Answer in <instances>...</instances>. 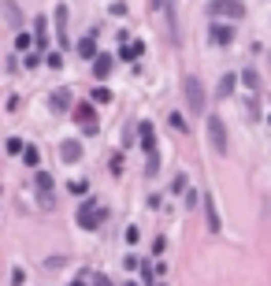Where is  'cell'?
<instances>
[{
	"instance_id": "obj_1",
	"label": "cell",
	"mask_w": 271,
	"mask_h": 286,
	"mask_svg": "<svg viewBox=\"0 0 271 286\" xmlns=\"http://www.w3.org/2000/svg\"><path fill=\"white\" fill-rule=\"evenodd\" d=\"M108 219V212H104V204H97V201H86V204H78V227L82 231H97L101 223Z\"/></svg>"
},
{
	"instance_id": "obj_2",
	"label": "cell",
	"mask_w": 271,
	"mask_h": 286,
	"mask_svg": "<svg viewBox=\"0 0 271 286\" xmlns=\"http://www.w3.org/2000/svg\"><path fill=\"white\" fill-rule=\"evenodd\" d=\"M186 104L193 108V116H204V86L197 78H186Z\"/></svg>"
},
{
	"instance_id": "obj_3",
	"label": "cell",
	"mask_w": 271,
	"mask_h": 286,
	"mask_svg": "<svg viewBox=\"0 0 271 286\" xmlns=\"http://www.w3.org/2000/svg\"><path fill=\"white\" fill-rule=\"evenodd\" d=\"M71 116L78 119V126H82L86 134H97V112H93V104H74Z\"/></svg>"
},
{
	"instance_id": "obj_4",
	"label": "cell",
	"mask_w": 271,
	"mask_h": 286,
	"mask_svg": "<svg viewBox=\"0 0 271 286\" xmlns=\"http://www.w3.org/2000/svg\"><path fill=\"white\" fill-rule=\"evenodd\" d=\"M97 34H101V26H93L89 34H86L82 41L74 45V49H78V56H82V60H97Z\"/></svg>"
},
{
	"instance_id": "obj_5",
	"label": "cell",
	"mask_w": 271,
	"mask_h": 286,
	"mask_svg": "<svg viewBox=\"0 0 271 286\" xmlns=\"http://www.w3.org/2000/svg\"><path fill=\"white\" fill-rule=\"evenodd\" d=\"M208 138H212V149H219V152H227V130H223V123H219V116H208Z\"/></svg>"
},
{
	"instance_id": "obj_6",
	"label": "cell",
	"mask_w": 271,
	"mask_h": 286,
	"mask_svg": "<svg viewBox=\"0 0 271 286\" xmlns=\"http://www.w3.org/2000/svg\"><path fill=\"white\" fill-rule=\"evenodd\" d=\"M34 186H37V194H41V204H45V208H52V175H45V171H37L34 175Z\"/></svg>"
},
{
	"instance_id": "obj_7",
	"label": "cell",
	"mask_w": 271,
	"mask_h": 286,
	"mask_svg": "<svg viewBox=\"0 0 271 286\" xmlns=\"http://www.w3.org/2000/svg\"><path fill=\"white\" fill-rule=\"evenodd\" d=\"M138 138H141L145 156H152V152H156V130H152V123H141V126H138Z\"/></svg>"
},
{
	"instance_id": "obj_8",
	"label": "cell",
	"mask_w": 271,
	"mask_h": 286,
	"mask_svg": "<svg viewBox=\"0 0 271 286\" xmlns=\"http://www.w3.org/2000/svg\"><path fill=\"white\" fill-rule=\"evenodd\" d=\"M201 204H204V216H208V231H212V234H219V231H223V223H219V212H216V201H212L208 194H204V197H201Z\"/></svg>"
},
{
	"instance_id": "obj_9",
	"label": "cell",
	"mask_w": 271,
	"mask_h": 286,
	"mask_svg": "<svg viewBox=\"0 0 271 286\" xmlns=\"http://www.w3.org/2000/svg\"><path fill=\"white\" fill-rule=\"evenodd\" d=\"M111 67H115V56H108V52H97V60H93V74L97 78H108Z\"/></svg>"
},
{
	"instance_id": "obj_10",
	"label": "cell",
	"mask_w": 271,
	"mask_h": 286,
	"mask_svg": "<svg viewBox=\"0 0 271 286\" xmlns=\"http://www.w3.org/2000/svg\"><path fill=\"white\" fill-rule=\"evenodd\" d=\"M49 104H52V112H67V108H71V89H67V86H60L52 97H49Z\"/></svg>"
},
{
	"instance_id": "obj_11",
	"label": "cell",
	"mask_w": 271,
	"mask_h": 286,
	"mask_svg": "<svg viewBox=\"0 0 271 286\" xmlns=\"http://www.w3.org/2000/svg\"><path fill=\"white\" fill-rule=\"evenodd\" d=\"M60 160H63V164L82 160V145H78V141H63V145H60Z\"/></svg>"
},
{
	"instance_id": "obj_12",
	"label": "cell",
	"mask_w": 271,
	"mask_h": 286,
	"mask_svg": "<svg viewBox=\"0 0 271 286\" xmlns=\"http://www.w3.org/2000/svg\"><path fill=\"white\" fill-rule=\"evenodd\" d=\"M56 23H60V45L67 49L71 37H67V4H56Z\"/></svg>"
},
{
	"instance_id": "obj_13",
	"label": "cell",
	"mask_w": 271,
	"mask_h": 286,
	"mask_svg": "<svg viewBox=\"0 0 271 286\" xmlns=\"http://www.w3.org/2000/svg\"><path fill=\"white\" fill-rule=\"evenodd\" d=\"M141 52H145V45H141V41H123V49H119V60H138Z\"/></svg>"
},
{
	"instance_id": "obj_14",
	"label": "cell",
	"mask_w": 271,
	"mask_h": 286,
	"mask_svg": "<svg viewBox=\"0 0 271 286\" xmlns=\"http://www.w3.org/2000/svg\"><path fill=\"white\" fill-rule=\"evenodd\" d=\"M208 11H212V15H230V19H238V15H245V4H212Z\"/></svg>"
},
{
	"instance_id": "obj_15",
	"label": "cell",
	"mask_w": 271,
	"mask_h": 286,
	"mask_svg": "<svg viewBox=\"0 0 271 286\" xmlns=\"http://www.w3.org/2000/svg\"><path fill=\"white\" fill-rule=\"evenodd\" d=\"M212 41L216 45H230L234 41V30L230 26H212Z\"/></svg>"
},
{
	"instance_id": "obj_16",
	"label": "cell",
	"mask_w": 271,
	"mask_h": 286,
	"mask_svg": "<svg viewBox=\"0 0 271 286\" xmlns=\"http://www.w3.org/2000/svg\"><path fill=\"white\" fill-rule=\"evenodd\" d=\"M234 86H238V74H223L219 78V97H230Z\"/></svg>"
},
{
	"instance_id": "obj_17",
	"label": "cell",
	"mask_w": 271,
	"mask_h": 286,
	"mask_svg": "<svg viewBox=\"0 0 271 286\" xmlns=\"http://www.w3.org/2000/svg\"><path fill=\"white\" fill-rule=\"evenodd\" d=\"M23 160H26V167H37V164H41V149H37V145H26V149H23Z\"/></svg>"
},
{
	"instance_id": "obj_18",
	"label": "cell",
	"mask_w": 271,
	"mask_h": 286,
	"mask_svg": "<svg viewBox=\"0 0 271 286\" xmlns=\"http://www.w3.org/2000/svg\"><path fill=\"white\" fill-rule=\"evenodd\" d=\"M145 175H160V152L145 156Z\"/></svg>"
},
{
	"instance_id": "obj_19",
	"label": "cell",
	"mask_w": 271,
	"mask_h": 286,
	"mask_svg": "<svg viewBox=\"0 0 271 286\" xmlns=\"http://www.w3.org/2000/svg\"><path fill=\"white\" fill-rule=\"evenodd\" d=\"M15 49H19V52L30 49V34H26V30H19V34H15Z\"/></svg>"
},
{
	"instance_id": "obj_20",
	"label": "cell",
	"mask_w": 271,
	"mask_h": 286,
	"mask_svg": "<svg viewBox=\"0 0 271 286\" xmlns=\"http://www.w3.org/2000/svg\"><path fill=\"white\" fill-rule=\"evenodd\" d=\"M23 149H26V141H19V138H8V152H11V156H23Z\"/></svg>"
},
{
	"instance_id": "obj_21",
	"label": "cell",
	"mask_w": 271,
	"mask_h": 286,
	"mask_svg": "<svg viewBox=\"0 0 271 286\" xmlns=\"http://www.w3.org/2000/svg\"><path fill=\"white\" fill-rule=\"evenodd\" d=\"M93 101H97V104H108V101H111V89L97 86V89H93Z\"/></svg>"
},
{
	"instance_id": "obj_22",
	"label": "cell",
	"mask_w": 271,
	"mask_h": 286,
	"mask_svg": "<svg viewBox=\"0 0 271 286\" xmlns=\"http://www.w3.org/2000/svg\"><path fill=\"white\" fill-rule=\"evenodd\" d=\"M34 26H37V45H41V49H45V41H49V30H45V19H37Z\"/></svg>"
},
{
	"instance_id": "obj_23",
	"label": "cell",
	"mask_w": 271,
	"mask_h": 286,
	"mask_svg": "<svg viewBox=\"0 0 271 286\" xmlns=\"http://www.w3.org/2000/svg\"><path fill=\"white\" fill-rule=\"evenodd\" d=\"M242 82H245V86H253V89H257V71H253V67H249V71L242 74Z\"/></svg>"
},
{
	"instance_id": "obj_24",
	"label": "cell",
	"mask_w": 271,
	"mask_h": 286,
	"mask_svg": "<svg viewBox=\"0 0 271 286\" xmlns=\"http://www.w3.org/2000/svg\"><path fill=\"white\" fill-rule=\"evenodd\" d=\"M171 189H175V194H186V175H179V179L171 182Z\"/></svg>"
},
{
	"instance_id": "obj_25",
	"label": "cell",
	"mask_w": 271,
	"mask_h": 286,
	"mask_svg": "<svg viewBox=\"0 0 271 286\" xmlns=\"http://www.w3.org/2000/svg\"><path fill=\"white\" fill-rule=\"evenodd\" d=\"M138 268H141V279H145V282L156 279V275H152V264H138Z\"/></svg>"
},
{
	"instance_id": "obj_26",
	"label": "cell",
	"mask_w": 271,
	"mask_h": 286,
	"mask_svg": "<svg viewBox=\"0 0 271 286\" xmlns=\"http://www.w3.org/2000/svg\"><path fill=\"white\" fill-rule=\"evenodd\" d=\"M164 249H167V238H156V242H152V253H156V257H160Z\"/></svg>"
},
{
	"instance_id": "obj_27",
	"label": "cell",
	"mask_w": 271,
	"mask_h": 286,
	"mask_svg": "<svg viewBox=\"0 0 271 286\" xmlns=\"http://www.w3.org/2000/svg\"><path fill=\"white\" fill-rule=\"evenodd\" d=\"M86 189H89V186H86L82 179H78V182H71V194H78V197H82V194H86Z\"/></svg>"
},
{
	"instance_id": "obj_28",
	"label": "cell",
	"mask_w": 271,
	"mask_h": 286,
	"mask_svg": "<svg viewBox=\"0 0 271 286\" xmlns=\"http://www.w3.org/2000/svg\"><path fill=\"white\" fill-rule=\"evenodd\" d=\"M138 238H141V234H138V227H126V242L138 245Z\"/></svg>"
},
{
	"instance_id": "obj_29",
	"label": "cell",
	"mask_w": 271,
	"mask_h": 286,
	"mask_svg": "<svg viewBox=\"0 0 271 286\" xmlns=\"http://www.w3.org/2000/svg\"><path fill=\"white\" fill-rule=\"evenodd\" d=\"M23 279H26V272H23V268H15V272H11V282H15V286H23Z\"/></svg>"
},
{
	"instance_id": "obj_30",
	"label": "cell",
	"mask_w": 271,
	"mask_h": 286,
	"mask_svg": "<svg viewBox=\"0 0 271 286\" xmlns=\"http://www.w3.org/2000/svg\"><path fill=\"white\" fill-rule=\"evenodd\" d=\"M49 67H56V71L63 67V56H60V52H52V56H49Z\"/></svg>"
},
{
	"instance_id": "obj_31",
	"label": "cell",
	"mask_w": 271,
	"mask_h": 286,
	"mask_svg": "<svg viewBox=\"0 0 271 286\" xmlns=\"http://www.w3.org/2000/svg\"><path fill=\"white\" fill-rule=\"evenodd\" d=\"M93 282H97V286H111V279H108V275H93Z\"/></svg>"
},
{
	"instance_id": "obj_32",
	"label": "cell",
	"mask_w": 271,
	"mask_h": 286,
	"mask_svg": "<svg viewBox=\"0 0 271 286\" xmlns=\"http://www.w3.org/2000/svg\"><path fill=\"white\" fill-rule=\"evenodd\" d=\"M74 286H86V282H82V279H78V282H74Z\"/></svg>"
}]
</instances>
